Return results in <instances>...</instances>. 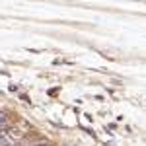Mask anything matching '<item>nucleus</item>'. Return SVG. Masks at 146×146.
Segmentation results:
<instances>
[{"label":"nucleus","mask_w":146,"mask_h":146,"mask_svg":"<svg viewBox=\"0 0 146 146\" xmlns=\"http://www.w3.org/2000/svg\"><path fill=\"white\" fill-rule=\"evenodd\" d=\"M31 146H53V144H49V142H37V144H31Z\"/></svg>","instance_id":"obj_1"}]
</instances>
